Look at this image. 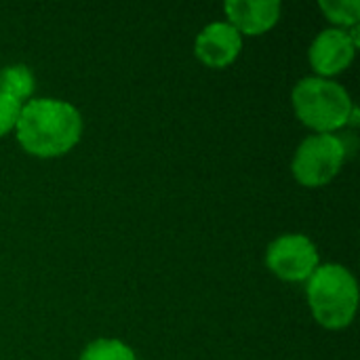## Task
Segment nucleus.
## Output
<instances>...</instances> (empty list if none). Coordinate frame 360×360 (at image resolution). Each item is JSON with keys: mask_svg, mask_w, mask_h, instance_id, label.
<instances>
[{"mask_svg": "<svg viewBox=\"0 0 360 360\" xmlns=\"http://www.w3.org/2000/svg\"><path fill=\"white\" fill-rule=\"evenodd\" d=\"M17 139L25 152L53 158L70 152L82 133L78 110L59 99H34L21 105L17 118Z\"/></svg>", "mask_w": 360, "mask_h": 360, "instance_id": "f257e3e1", "label": "nucleus"}, {"mask_svg": "<svg viewBox=\"0 0 360 360\" xmlns=\"http://www.w3.org/2000/svg\"><path fill=\"white\" fill-rule=\"evenodd\" d=\"M308 302L314 319L327 329H344L352 323L359 306L354 276L338 264L321 266L308 278Z\"/></svg>", "mask_w": 360, "mask_h": 360, "instance_id": "f03ea898", "label": "nucleus"}, {"mask_svg": "<svg viewBox=\"0 0 360 360\" xmlns=\"http://www.w3.org/2000/svg\"><path fill=\"white\" fill-rule=\"evenodd\" d=\"M293 108L297 118L319 133L342 129L352 114L350 95L327 78H304L293 89Z\"/></svg>", "mask_w": 360, "mask_h": 360, "instance_id": "7ed1b4c3", "label": "nucleus"}, {"mask_svg": "<svg viewBox=\"0 0 360 360\" xmlns=\"http://www.w3.org/2000/svg\"><path fill=\"white\" fill-rule=\"evenodd\" d=\"M344 158V143L329 133H319L308 137L300 146L293 158V175L300 184L308 188H319L329 184L340 173Z\"/></svg>", "mask_w": 360, "mask_h": 360, "instance_id": "20e7f679", "label": "nucleus"}, {"mask_svg": "<svg viewBox=\"0 0 360 360\" xmlns=\"http://www.w3.org/2000/svg\"><path fill=\"white\" fill-rule=\"evenodd\" d=\"M268 268L283 281H308L319 268V253L310 238L302 234H287L274 240L266 255Z\"/></svg>", "mask_w": 360, "mask_h": 360, "instance_id": "39448f33", "label": "nucleus"}, {"mask_svg": "<svg viewBox=\"0 0 360 360\" xmlns=\"http://www.w3.org/2000/svg\"><path fill=\"white\" fill-rule=\"evenodd\" d=\"M356 42L344 30H325L310 46V63L321 76L344 72L354 59Z\"/></svg>", "mask_w": 360, "mask_h": 360, "instance_id": "423d86ee", "label": "nucleus"}, {"mask_svg": "<svg viewBox=\"0 0 360 360\" xmlns=\"http://www.w3.org/2000/svg\"><path fill=\"white\" fill-rule=\"evenodd\" d=\"M240 34L224 21L207 25L196 38V55L209 68H226L240 53Z\"/></svg>", "mask_w": 360, "mask_h": 360, "instance_id": "0eeeda50", "label": "nucleus"}, {"mask_svg": "<svg viewBox=\"0 0 360 360\" xmlns=\"http://www.w3.org/2000/svg\"><path fill=\"white\" fill-rule=\"evenodd\" d=\"M230 25L238 34L257 36L268 32L281 17V2L276 0H230L224 4Z\"/></svg>", "mask_w": 360, "mask_h": 360, "instance_id": "6e6552de", "label": "nucleus"}, {"mask_svg": "<svg viewBox=\"0 0 360 360\" xmlns=\"http://www.w3.org/2000/svg\"><path fill=\"white\" fill-rule=\"evenodd\" d=\"M34 91V76L25 65H11L0 72V93L15 99L25 101Z\"/></svg>", "mask_w": 360, "mask_h": 360, "instance_id": "1a4fd4ad", "label": "nucleus"}, {"mask_svg": "<svg viewBox=\"0 0 360 360\" xmlns=\"http://www.w3.org/2000/svg\"><path fill=\"white\" fill-rule=\"evenodd\" d=\"M80 360H135V354L118 340H97L84 348Z\"/></svg>", "mask_w": 360, "mask_h": 360, "instance_id": "9d476101", "label": "nucleus"}, {"mask_svg": "<svg viewBox=\"0 0 360 360\" xmlns=\"http://www.w3.org/2000/svg\"><path fill=\"white\" fill-rule=\"evenodd\" d=\"M323 13L340 25H356L360 19L359 0H323Z\"/></svg>", "mask_w": 360, "mask_h": 360, "instance_id": "9b49d317", "label": "nucleus"}, {"mask_svg": "<svg viewBox=\"0 0 360 360\" xmlns=\"http://www.w3.org/2000/svg\"><path fill=\"white\" fill-rule=\"evenodd\" d=\"M19 112H21V103L0 93V137L6 135L11 129H15Z\"/></svg>", "mask_w": 360, "mask_h": 360, "instance_id": "f8f14e48", "label": "nucleus"}]
</instances>
